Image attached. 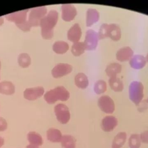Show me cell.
<instances>
[{"label": "cell", "instance_id": "obj_27", "mask_svg": "<svg viewBox=\"0 0 148 148\" xmlns=\"http://www.w3.org/2000/svg\"><path fill=\"white\" fill-rule=\"evenodd\" d=\"M18 62L19 65L21 67L26 68L30 64L31 60L28 54L26 53H22L19 55Z\"/></svg>", "mask_w": 148, "mask_h": 148}, {"label": "cell", "instance_id": "obj_10", "mask_svg": "<svg viewBox=\"0 0 148 148\" xmlns=\"http://www.w3.org/2000/svg\"><path fill=\"white\" fill-rule=\"evenodd\" d=\"M72 67L71 65L60 63L56 65L52 69L51 73L55 78H59L71 72Z\"/></svg>", "mask_w": 148, "mask_h": 148}, {"label": "cell", "instance_id": "obj_15", "mask_svg": "<svg viewBox=\"0 0 148 148\" xmlns=\"http://www.w3.org/2000/svg\"><path fill=\"white\" fill-rule=\"evenodd\" d=\"M47 138L52 143H59L61 142L62 136L59 130L54 128H50L47 132Z\"/></svg>", "mask_w": 148, "mask_h": 148}, {"label": "cell", "instance_id": "obj_34", "mask_svg": "<svg viewBox=\"0 0 148 148\" xmlns=\"http://www.w3.org/2000/svg\"><path fill=\"white\" fill-rule=\"evenodd\" d=\"M26 148H39L38 146L37 145H33L30 144L27 145Z\"/></svg>", "mask_w": 148, "mask_h": 148}, {"label": "cell", "instance_id": "obj_20", "mask_svg": "<svg viewBox=\"0 0 148 148\" xmlns=\"http://www.w3.org/2000/svg\"><path fill=\"white\" fill-rule=\"evenodd\" d=\"M27 137L30 144L37 146H40L43 144V140L41 136L35 132H29Z\"/></svg>", "mask_w": 148, "mask_h": 148}, {"label": "cell", "instance_id": "obj_23", "mask_svg": "<svg viewBox=\"0 0 148 148\" xmlns=\"http://www.w3.org/2000/svg\"><path fill=\"white\" fill-rule=\"evenodd\" d=\"M61 143L63 148H75L76 140L74 137L70 135L63 136Z\"/></svg>", "mask_w": 148, "mask_h": 148}, {"label": "cell", "instance_id": "obj_3", "mask_svg": "<svg viewBox=\"0 0 148 148\" xmlns=\"http://www.w3.org/2000/svg\"><path fill=\"white\" fill-rule=\"evenodd\" d=\"M98 38L101 39L109 37L114 40H118L121 37V31L118 26L115 24H103L99 29Z\"/></svg>", "mask_w": 148, "mask_h": 148}, {"label": "cell", "instance_id": "obj_17", "mask_svg": "<svg viewBox=\"0 0 148 148\" xmlns=\"http://www.w3.org/2000/svg\"><path fill=\"white\" fill-rule=\"evenodd\" d=\"M15 92V87L9 81H3L0 83V93L5 95H10Z\"/></svg>", "mask_w": 148, "mask_h": 148}, {"label": "cell", "instance_id": "obj_14", "mask_svg": "<svg viewBox=\"0 0 148 148\" xmlns=\"http://www.w3.org/2000/svg\"><path fill=\"white\" fill-rule=\"evenodd\" d=\"M82 36V30L79 24L75 23L69 30L68 38L69 40L75 43L78 42Z\"/></svg>", "mask_w": 148, "mask_h": 148}, {"label": "cell", "instance_id": "obj_11", "mask_svg": "<svg viewBox=\"0 0 148 148\" xmlns=\"http://www.w3.org/2000/svg\"><path fill=\"white\" fill-rule=\"evenodd\" d=\"M44 92V89L42 87L27 88L24 92V97L27 100L33 101L41 97Z\"/></svg>", "mask_w": 148, "mask_h": 148}, {"label": "cell", "instance_id": "obj_31", "mask_svg": "<svg viewBox=\"0 0 148 148\" xmlns=\"http://www.w3.org/2000/svg\"><path fill=\"white\" fill-rule=\"evenodd\" d=\"M8 124L6 120L3 118L0 117V131H4L7 130Z\"/></svg>", "mask_w": 148, "mask_h": 148}, {"label": "cell", "instance_id": "obj_9", "mask_svg": "<svg viewBox=\"0 0 148 148\" xmlns=\"http://www.w3.org/2000/svg\"><path fill=\"white\" fill-rule=\"evenodd\" d=\"M98 35L97 33L92 30L87 31L84 41L85 49L93 50L95 49L98 42Z\"/></svg>", "mask_w": 148, "mask_h": 148}, {"label": "cell", "instance_id": "obj_4", "mask_svg": "<svg viewBox=\"0 0 148 148\" xmlns=\"http://www.w3.org/2000/svg\"><path fill=\"white\" fill-rule=\"evenodd\" d=\"M28 10V9H26L5 15V17L8 20L15 22L18 28L24 31L29 26L28 21H26Z\"/></svg>", "mask_w": 148, "mask_h": 148}, {"label": "cell", "instance_id": "obj_5", "mask_svg": "<svg viewBox=\"0 0 148 148\" xmlns=\"http://www.w3.org/2000/svg\"><path fill=\"white\" fill-rule=\"evenodd\" d=\"M47 12V8L45 6L38 7L33 8L30 13L28 21L30 26L39 25L41 21L44 17Z\"/></svg>", "mask_w": 148, "mask_h": 148}, {"label": "cell", "instance_id": "obj_13", "mask_svg": "<svg viewBox=\"0 0 148 148\" xmlns=\"http://www.w3.org/2000/svg\"><path fill=\"white\" fill-rule=\"evenodd\" d=\"M118 123V122L116 118L113 116H106L102 120L101 126L104 131L110 132L114 130Z\"/></svg>", "mask_w": 148, "mask_h": 148}, {"label": "cell", "instance_id": "obj_1", "mask_svg": "<svg viewBox=\"0 0 148 148\" xmlns=\"http://www.w3.org/2000/svg\"><path fill=\"white\" fill-rule=\"evenodd\" d=\"M58 14L55 10H51L44 16L40 23L41 28V35L45 39H50L53 36V28L56 25Z\"/></svg>", "mask_w": 148, "mask_h": 148}, {"label": "cell", "instance_id": "obj_35", "mask_svg": "<svg viewBox=\"0 0 148 148\" xmlns=\"http://www.w3.org/2000/svg\"><path fill=\"white\" fill-rule=\"evenodd\" d=\"M1 62H0V68H1Z\"/></svg>", "mask_w": 148, "mask_h": 148}, {"label": "cell", "instance_id": "obj_18", "mask_svg": "<svg viewBox=\"0 0 148 148\" xmlns=\"http://www.w3.org/2000/svg\"><path fill=\"white\" fill-rule=\"evenodd\" d=\"M127 138L126 132H120L118 133L113 139L112 148H121L124 145Z\"/></svg>", "mask_w": 148, "mask_h": 148}, {"label": "cell", "instance_id": "obj_19", "mask_svg": "<svg viewBox=\"0 0 148 148\" xmlns=\"http://www.w3.org/2000/svg\"><path fill=\"white\" fill-rule=\"evenodd\" d=\"M76 85L81 89H85L89 85L88 77L84 73H80L76 75L75 79Z\"/></svg>", "mask_w": 148, "mask_h": 148}, {"label": "cell", "instance_id": "obj_7", "mask_svg": "<svg viewBox=\"0 0 148 148\" xmlns=\"http://www.w3.org/2000/svg\"><path fill=\"white\" fill-rule=\"evenodd\" d=\"M57 119L59 123L66 124L70 119V113L68 108L63 104H58L54 108Z\"/></svg>", "mask_w": 148, "mask_h": 148}, {"label": "cell", "instance_id": "obj_30", "mask_svg": "<svg viewBox=\"0 0 148 148\" xmlns=\"http://www.w3.org/2000/svg\"><path fill=\"white\" fill-rule=\"evenodd\" d=\"M131 66L134 68H139L142 67L145 64V61L144 58L142 56H136L132 59L131 61Z\"/></svg>", "mask_w": 148, "mask_h": 148}, {"label": "cell", "instance_id": "obj_2", "mask_svg": "<svg viewBox=\"0 0 148 148\" xmlns=\"http://www.w3.org/2000/svg\"><path fill=\"white\" fill-rule=\"evenodd\" d=\"M69 97V92L62 86H57L48 91L44 96V100L50 104L55 103L58 100L67 101Z\"/></svg>", "mask_w": 148, "mask_h": 148}, {"label": "cell", "instance_id": "obj_36", "mask_svg": "<svg viewBox=\"0 0 148 148\" xmlns=\"http://www.w3.org/2000/svg\"></svg>", "mask_w": 148, "mask_h": 148}, {"label": "cell", "instance_id": "obj_21", "mask_svg": "<svg viewBox=\"0 0 148 148\" xmlns=\"http://www.w3.org/2000/svg\"><path fill=\"white\" fill-rule=\"evenodd\" d=\"M132 54V51L129 47H123L117 53V59L119 61H125L129 60Z\"/></svg>", "mask_w": 148, "mask_h": 148}, {"label": "cell", "instance_id": "obj_29", "mask_svg": "<svg viewBox=\"0 0 148 148\" xmlns=\"http://www.w3.org/2000/svg\"><path fill=\"white\" fill-rule=\"evenodd\" d=\"M94 89L95 92L97 94L104 93L107 90L106 83L104 80H98L95 84Z\"/></svg>", "mask_w": 148, "mask_h": 148}, {"label": "cell", "instance_id": "obj_16", "mask_svg": "<svg viewBox=\"0 0 148 148\" xmlns=\"http://www.w3.org/2000/svg\"><path fill=\"white\" fill-rule=\"evenodd\" d=\"M99 13L96 9L89 8L87 12L86 24L88 27L91 26L99 19Z\"/></svg>", "mask_w": 148, "mask_h": 148}, {"label": "cell", "instance_id": "obj_12", "mask_svg": "<svg viewBox=\"0 0 148 148\" xmlns=\"http://www.w3.org/2000/svg\"><path fill=\"white\" fill-rule=\"evenodd\" d=\"M62 18L66 21H70L74 19L76 15L75 8L71 4H64L62 6Z\"/></svg>", "mask_w": 148, "mask_h": 148}, {"label": "cell", "instance_id": "obj_8", "mask_svg": "<svg viewBox=\"0 0 148 148\" xmlns=\"http://www.w3.org/2000/svg\"><path fill=\"white\" fill-rule=\"evenodd\" d=\"M98 103L101 110L104 113L111 114L115 111L114 101L109 96H102L98 99Z\"/></svg>", "mask_w": 148, "mask_h": 148}, {"label": "cell", "instance_id": "obj_24", "mask_svg": "<svg viewBox=\"0 0 148 148\" xmlns=\"http://www.w3.org/2000/svg\"><path fill=\"white\" fill-rule=\"evenodd\" d=\"M109 84L111 88L115 91H122L123 89L122 82L116 76L111 77L109 80Z\"/></svg>", "mask_w": 148, "mask_h": 148}, {"label": "cell", "instance_id": "obj_22", "mask_svg": "<svg viewBox=\"0 0 148 148\" xmlns=\"http://www.w3.org/2000/svg\"><path fill=\"white\" fill-rule=\"evenodd\" d=\"M69 49L68 44L64 41H56L53 45V50L55 52L59 54L65 53Z\"/></svg>", "mask_w": 148, "mask_h": 148}, {"label": "cell", "instance_id": "obj_25", "mask_svg": "<svg viewBox=\"0 0 148 148\" xmlns=\"http://www.w3.org/2000/svg\"><path fill=\"white\" fill-rule=\"evenodd\" d=\"M122 66L121 65L117 63H113L107 66L105 71L107 75L109 77H115L117 73L120 72Z\"/></svg>", "mask_w": 148, "mask_h": 148}, {"label": "cell", "instance_id": "obj_32", "mask_svg": "<svg viewBox=\"0 0 148 148\" xmlns=\"http://www.w3.org/2000/svg\"><path fill=\"white\" fill-rule=\"evenodd\" d=\"M141 141L144 143L148 144V131L142 132L140 136Z\"/></svg>", "mask_w": 148, "mask_h": 148}, {"label": "cell", "instance_id": "obj_33", "mask_svg": "<svg viewBox=\"0 0 148 148\" xmlns=\"http://www.w3.org/2000/svg\"><path fill=\"white\" fill-rule=\"evenodd\" d=\"M4 140L2 137L0 136V148L4 144Z\"/></svg>", "mask_w": 148, "mask_h": 148}, {"label": "cell", "instance_id": "obj_26", "mask_svg": "<svg viewBox=\"0 0 148 148\" xmlns=\"http://www.w3.org/2000/svg\"><path fill=\"white\" fill-rule=\"evenodd\" d=\"M85 45L83 42H77L74 43L71 48L72 53L75 56H79L84 52Z\"/></svg>", "mask_w": 148, "mask_h": 148}, {"label": "cell", "instance_id": "obj_6", "mask_svg": "<svg viewBox=\"0 0 148 148\" xmlns=\"http://www.w3.org/2000/svg\"><path fill=\"white\" fill-rule=\"evenodd\" d=\"M143 90L142 85L138 82H134L130 86V99L136 105L140 103L143 97Z\"/></svg>", "mask_w": 148, "mask_h": 148}, {"label": "cell", "instance_id": "obj_28", "mask_svg": "<svg viewBox=\"0 0 148 148\" xmlns=\"http://www.w3.org/2000/svg\"><path fill=\"white\" fill-rule=\"evenodd\" d=\"M141 140L139 135L133 134L129 139V146L130 148H139L141 146Z\"/></svg>", "mask_w": 148, "mask_h": 148}]
</instances>
